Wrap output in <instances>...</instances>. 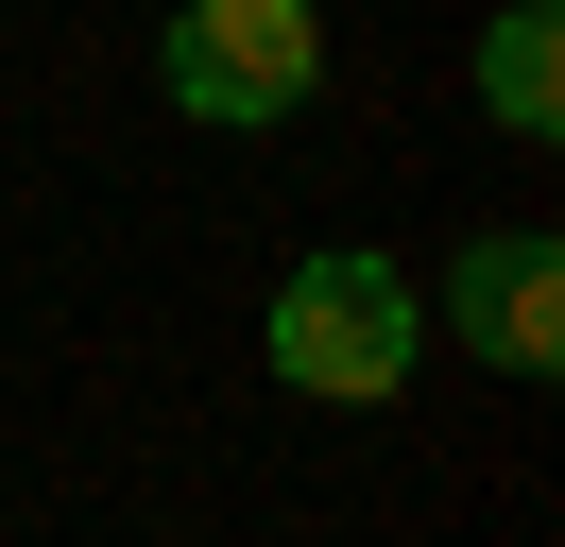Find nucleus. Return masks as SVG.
Masks as SVG:
<instances>
[{
    "label": "nucleus",
    "instance_id": "obj_1",
    "mask_svg": "<svg viewBox=\"0 0 565 547\" xmlns=\"http://www.w3.org/2000/svg\"><path fill=\"white\" fill-rule=\"evenodd\" d=\"M412 360H428V291L394 257H309L275 291V376L291 394H326V410H377V394H412Z\"/></svg>",
    "mask_w": 565,
    "mask_h": 547
},
{
    "label": "nucleus",
    "instance_id": "obj_2",
    "mask_svg": "<svg viewBox=\"0 0 565 547\" xmlns=\"http://www.w3.org/2000/svg\"><path fill=\"white\" fill-rule=\"evenodd\" d=\"M154 86H172L189 120H223V137H275L291 103L326 86V0H189V18L154 34Z\"/></svg>",
    "mask_w": 565,
    "mask_h": 547
},
{
    "label": "nucleus",
    "instance_id": "obj_3",
    "mask_svg": "<svg viewBox=\"0 0 565 547\" xmlns=\"http://www.w3.org/2000/svg\"><path fill=\"white\" fill-rule=\"evenodd\" d=\"M428 308H446V325H462V360H497V376H548V360H565V257H548L531 223L462 239V274H446Z\"/></svg>",
    "mask_w": 565,
    "mask_h": 547
},
{
    "label": "nucleus",
    "instance_id": "obj_4",
    "mask_svg": "<svg viewBox=\"0 0 565 547\" xmlns=\"http://www.w3.org/2000/svg\"><path fill=\"white\" fill-rule=\"evenodd\" d=\"M480 103H497V137H548L565 120V0H514V18L480 34Z\"/></svg>",
    "mask_w": 565,
    "mask_h": 547
}]
</instances>
